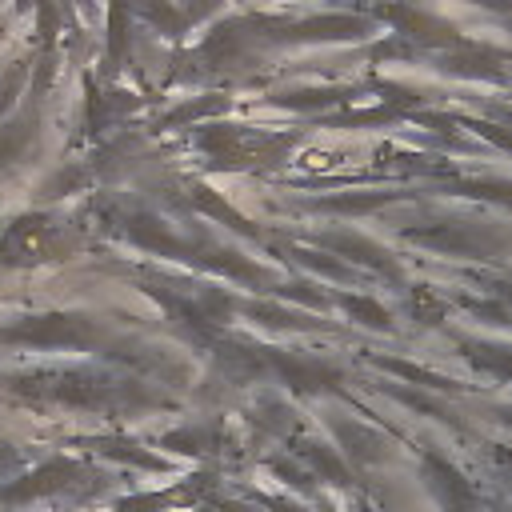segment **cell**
Here are the masks:
<instances>
[{
  "instance_id": "6da1fadb",
  "label": "cell",
  "mask_w": 512,
  "mask_h": 512,
  "mask_svg": "<svg viewBox=\"0 0 512 512\" xmlns=\"http://www.w3.org/2000/svg\"><path fill=\"white\" fill-rule=\"evenodd\" d=\"M80 480V464H72V460H52V464H44V468H36L32 476H24V480H12V484H4L0 488V500L4 504H24V500H36V496H52V492H64V488H72Z\"/></svg>"
},
{
  "instance_id": "3957f363",
  "label": "cell",
  "mask_w": 512,
  "mask_h": 512,
  "mask_svg": "<svg viewBox=\"0 0 512 512\" xmlns=\"http://www.w3.org/2000/svg\"><path fill=\"white\" fill-rule=\"evenodd\" d=\"M12 336H24V340H40V344H84L92 340V328L88 320H72V316H44V320H32L24 328H12Z\"/></svg>"
},
{
  "instance_id": "30bf717a",
  "label": "cell",
  "mask_w": 512,
  "mask_h": 512,
  "mask_svg": "<svg viewBox=\"0 0 512 512\" xmlns=\"http://www.w3.org/2000/svg\"><path fill=\"white\" fill-rule=\"evenodd\" d=\"M220 512H256V508H252V504H236V500H224V504H220Z\"/></svg>"
},
{
  "instance_id": "52a82bcc",
  "label": "cell",
  "mask_w": 512,
  "mask_h": 512,
  "mask_svg": "<svg viewBox=\"0 0 512 512\" xmlns=\"http://www.w3.org/2000/svg\"><path fill=\"white\" fill-rule=\"evenodd\" d=\"M272 468H276V472H280V476H284V480H288L292 488H312V480H316V476H312L308 468H292L288 460H276Z\"/></svg>"
},
{
  "instance_id": "ba28073f",
  "label": "cell",
  "mask_w": 512,
  "mask_h": 512,
  "mask_svg": "<svg viewBox=\"0 0 512 512\" xmlns=\"http://www.w3.org/2000/svg\"><path fill=\"white\" fill-rule=\"evenodd\" d=\"M260 504H264L268 512H304L300 504H288V500H280V496H260Z\"/></svg>"
},
{
  "instance_id": "7c38bea8",
  "label": "cell",
  "mask_w": 512,
  "mask_h": 512,
  "mask_svg": "<svg viewBox=\"0 0 512 512\" xmlns=\"http://www.w3.org/2000/svg\"><path fill=\"white\" fill-rule=\"evenodd\" d=\"M496 512H512V508H496Z\"/></svg>"
},
{
  "instance_id": "8fae6325",
  "label": "cell",
  "mask_w": 512,
  "mask_h": 512,
  "mask_svg": "<svg viewBox=\"0 0 512 512\" xmlns=\"http://www.w3.org/2000/svg\"><path fill=\"white\" fill-rule=\"evenodd\" d=\"M196 512H212V508H196Z\"/></svg>"
},
{
  "instance_id": "5b68a950",
  "label": "cell",
  "mask_w": 512,
  "mask_h": 512,
  "mask_svg": "<svg viewBox=\"0 0 512 512\" xmlns=\"http://www.w3.org/2000/svg\"><path fill=\"white\" fill-rule=\"evenodd\" d=\"M336 436L344 440L348 456H356V460H384L388 456V444L360 424H336Z\"/></svg>"
},
{
  "instance_id": "7a4b0ae2",
  "label": "cell",
  "mask_w": 512,
  "mask_h": 512,
  "mask_svg": "<svg viewBox=\"0 0 512 512\" xmlns=\"http://www.w3.org/2000/svg\"><path fill=\"white\" fill-rule=\"evenodd\" d=\"M424 476H428V488H432V496H436V504H440L444 512H480L476 492L468 488V480H464L452 464L428 456V460H424Z\"/></svg>"
},
{
  "instance_id": "8992f818",
  "label": "cell",
  "mask_w": 512,
  "mask_h": 512,
  "mask_svg": "<svg viewBox=\"0 0 512 512\" xmlns=\"http://www.w3.org/2000/svg\"><path fill=\"white\" fill-rule=\"evenodd\" d=\"M108 456H120V460L144 464V468H164V460H156V456H148V452H132L128 444H108Z\"/></svg>"
},
{
  "instance_id": "9c48e42d",
  "label": "cell",
  "mask_w": 512,
  "mask_h": 512,
  "mask_svg": "<svg viewBox=\"0 0 512 512\" xmlns=\"http://www.w3.org/2000/svg\"><path fill=\"white\" fill-rule=\"evenodd\" d=\"M488 364H492L496 372H508V376H512V352H508V348H496V356H488Z\"/></svg>"
},
{
  "instance_id": "277c9868",
  "label": "cell",
  "mask_w": 512,
  "mask_h": 512,
  "mask_svg": "<svg viewBox=\"0 0 512 512\" xmlns=\"http://www.w3.org/2000/svg\"><path fill=\"white\" fill-rule=\"evenodd\" d=\"M300 460H308V472L320 476V480H328V484H340V488L352 484V476H348V468L340 464V456L328 452L324 444H304V448H300Z\"/></svg>"
}]
</instances>
